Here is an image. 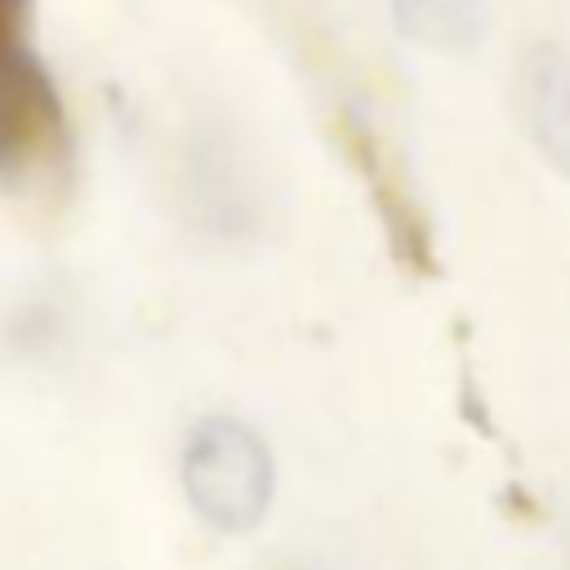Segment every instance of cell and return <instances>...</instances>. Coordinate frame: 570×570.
I'll return each instance as SVG.
<instances>
[{
	"label": "cell",
	"instance_id": "obj_1",
	"mask_svg": "<svg viewBox=\"0 0 570 570\" xmlns=\"http://www.w3.org/2000/svg\"><path fill=\"white\" fill-rule=\"evenodd\" d=\"M178 472L196 517L223 534H249L272 508V454L258 432L236 419H200L183 445Z\"/></svg>",
	"mask_w": 570,
	"mask_h": 570
},
{
	"label": "cell",
	"instance_id": "obj_2",
	"mask_svg": "<svg viewBox=\"0 0 570 570\" xmlns=\"http://www.w3.org/2000/svg\"><path fill=\"white\" fill-rule=\"evenodd\" d=\"M521 116L534 147L570 178V53L539 40L521 58Z\"/></svg>",
	"mask_w": 570,
	"mask_h": 570
},
{
	"label": "cell",
	"instance_id": "obj_3",
	"mask_svg": "<svg viewBox=\"0 0 570 570\" xmlns=\"http://www.w3.org/2000/svg\"><path fill=\"white\" fill-rule=\"evenodd\" d=\"M401 36L428 49H472L485 36L490 9L485 0H387Z\"/></svg>",
	"mask_w": 570,
	"mask_h": 570
},
{
	"label": "cell",
	"instance_id": "obj_4",
	"mask_svg": "<svg viewBox=\"0 0 570 570\" xmlns=\"http://www.w3.org/2000/svg\"><path fill=\"white\" fill-rule=\"evenodd\" d=\"M22 22H27V0H0V76L18 58L22 45Z\"/></svg>",
	"mask_w": 570,
	"mask_h": 570
}]
</instances>
